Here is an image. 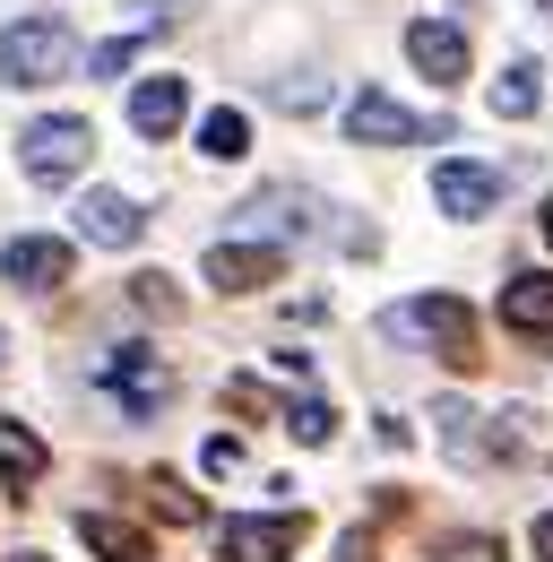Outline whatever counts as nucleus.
Masks as SVG:
<instances>
[{
	"label": "nucleus",
	"mask_w": 553,
	"mask_h": 562,
	"mask_svg": "<svg viewBox=\"0 0 553 562\" xmlns=\"http://www.w3.org/2000/svg\"><path fill=\"white\" fill-rule=\"evenodd\" d=\"M381 338L432 347L441 363H476V312H467L459 294H415V303H390V312H381Z\"/></svg>",
	"instance_id": "obj_1"
},
{
	"label": "nucleus",
	"mask_w": 553,
	"mask_h": 562,
	"mask_svg": "<svg viewBox=\"0 0 553 562\" xmlns=\"http://www.w3.org/2000/svg\"><path fill=\"white\" fill-rule=\"evenodd\" d=\"M61 61H69L61 18H18V26H0V87H44V78H61Z\"/></svg>",
	"instance_id": "obj_2"
},
{
	"label": "nucleus",
	"mask_w": 553,
	"mask_h": 562,
	"mask_svg": "<svg viewBox=\"0 0 553 562\" xmlns=\"http://www.w3.org/2000/svg\"><path fill=\"white\" fill-rule=\"evenodd\" d=\"M26 173L35 182H69V173H87V156H95V131L78 122V113H53V122H26Z\"/></svg>",
	"instance_id": "obj_3"
},
{
	"label": "nucleus",
	"mask_w": 553,
	"mask_h": 562,
	"mask_svg": "<svg viewBox=\"0 0 553 562\" xmlns=\"http://www.w3.org/2000/svg\"><path fill=\"white\" fill-rule=\"evenodd\" d=\"M104 390H113L131 416H156V407L173 398V372L156 363V347H113L104 355Z\"/></svg>",
	"instance_id": "obj_4"
},
{
	"label": "nucleus",
	"mask_w": 553,
	"mask_h": 562,
	"mask_svg": "<svg viewBox=\"0 0 553 562\" xmlns=\"http://www.w3.org/2000/svg\"><path fill=\"white\" fill-rule=\"evenodd\" d=\"M276 269H285L276 243H216L200 260V278L216 285V294H260V285H276Z\"/></svg>",
	"instance_id": "obj_5"
},
{
	"label": "nucleus",
	"mask_w": 553,
	"mask_h": 562,
	"mask_svg": "<svg viewBox=\"0 0 553 562\" xmlns=\"http://www.w3.org/2000/svg\"><path fill=\"white\" fill-rule=\"evenodd\" d=\"M0 269H9V285H26V294H53V285H69L78 251H69L61 234H18V243L0 251Z\"/></svg>",
	"instance_id": "obj_6"
},
{
	"label": "nucleus",
	"mask_w": 553,
	"mask_h": 562,
	"mask_svg": "<svg viewBox=\"0 0 553 562\" xmlns=\"http://www.w3.org/2000/svg\"><path fill=\"white\" fill-rule=\"evenodd\" d=\"M407 61L432 87H459L467 78V26H450V18H415L407 26Z\"/></svg>",
	"instance_id": "obj_7"
},
{
	"label": "nucleus",
	"mask_w": 553,
	"mask_h": 562,
	"mask_svg": "<svg viewBox=\"0 0 553 562\" xmlns=\"http://www.w3.org/2000/svg\"><path fill=\"white\" fill-rule=\"evenodd\" d=\"M346 139H354V147H407V139H424V122H415L398 95L363 87V95L346 104Z\"/></svg>",
	"instance_id": "obj_8"
},
{
	"label": "nucleus",
	"mask_w": 553,
	"mask_h": 562,
	"mask_svg": "<svg viewBox=\"0 0 553 562\" xmlns=\"http://www.w3.org/2000/svg\"><path fill=\"white\" fill-rule=\"evenodd\" d=\"M216 546H225V562H285L303 546V510H285V519H225Z\"/></svg>",
	"instance_id": "obj_9"
},
{
	"label": "nucleus",
	"mask_w": 553,
	"mask_h": 562,
	"mask_svg": "<svg viewBox=\"0 0 553 562\" xmlns=\"http://www.w3.org/2000/svg\"><path fill=\"white\" fill-rule=\"evenodd\" d=\"M78 234H87V243H104V251H131L138 234H147V209H138L131 191H87Z\"/></svg>",
	"instance_id": "obj_10"
},
{
	"label": "nucleus",
	"mask_w": 553,
	"mask_h": 562,
	"mask_svg": "<svg viewBox=\"0 0 553 562\" xmlns=\"http://www.w3.org/2000/svg\"><path fill=\"white\" fill-rule=\"evenodd\" d=\"M432 200H441V216H484L501 200V173L493 165H432Z\"/></svg>",
	"instance_id": "obj_11"
},
{
	"label": "nucleus",
	"mask_w": 553,
	"mask_h": 562,
	"mask_svg": "<svg viewBox=\"0 0 553 562\" xmlns=\"http://www.w3.org/2000/svg\"><path fill=\"white\" fill-rule=\"evenodd\" d=\"M182 104H191V87H182V78H138V95H131V131H138V139H173Z\"/></svg>",
	"instance_id": "obj_12"
},
{
	"label": "nucleus",
	"mask_w": 553,
	"mask_h": 562,
	"mask_svg": "<svg viewBox=\"0 0 553 562\" xmlns=\"http://www.w3.org/2000/svg\"><path fill=\"white\" fill-rule=\"evenodd\" d=\"M501 329L553 338V278H510V285H501Z\"/></svg>",
	"instance_id": "obj_13"
},
{
	"label": "nucleus",
	"mask_w": 553,
	"mask_h": 562,
	"mask_svg": "<svg viewBox=\"0 0 553 562\" xmlns=\"http://www.w3.org/2000/svg\"><path fill=\"white\" fill-rule=\"evenodd\" d=\"M35 476H44V441H35V432H26L18 416H0V485L26 493Z\"/></svg>",
	"instance_id": "obj_14"
},
{
	"label": "nucleus",
	"mask_w": 553,
	"mask_h": 562,
	"mask_svg": "<svg viewBox=\"0 0 553 562\" xmlns=\"http://www.w3.org/2000/svg\"><path fill=\"white\" fill-rule=\"evenodd\" d=\"M78 537H87L104 562H147V537H138L131 519H104V510H87V519H78Z\"/></svg>",
	"instance_id": "obj_15"
},
{
	"label": "nucleus",
	"mask_w": 553,
	"mask_h": 562,
	"mask_svg": "<svg viewBox=\"0 0 553 562\" xmlns=\"http://www.w3.org/2000/svg\"><path fill=\"white\" fill-rule=\"evenodd\" d=\"M493 113L501 122H528L537 113V61H510V70L493 78Z\"/></svg>",
	"instance_id": "obj_16"
},
{
	"label": "nucleus",
	"mask_w": 553,
	"mask_h": 562,
	"mask_svg": "<svg viewBox=\"0 0 553 562\" xmlns=\"http://www.w3.org/2000/svg\"><path fill=\"white\" fill-rule=\"evenodd\" d=\"M200 147L216 156V165H234V156L251 147V122H242V113H207V122H200Z\"/></svg>",
	"instance_id": "obj_17"
},
{
	"label": "nucleus",
	"mask_w": 553,
	"mask_h": 562,
	"mask_svg": "<svg viewBox=\"0 0 553 562\" xmlns=\"http://www.w3.org/2000/svg\"><path fill=\"white\" fill-rule=\"evenodd\" d=\"M285 432H294V441H312V450H320V441H329V432H338V407H329V398H294V407H285Z\"/></svg>",
	"instance_id": "obj_18"
},
{
	"label": "nucleus",
	"mask_w": 553,
	"mask_h": 562,
	"mask_svg": "<svg viewBox=\"0 0 553 562\" xmlns=\"http://www.w3.org/2000/svg\"><path fill=\"white\" fill-rule=\"evenodd\" d=\"M131 61H138V35H104L87 53V78H131Z\"/></svg>",
	"instance_id": "obj_19"
},
{
	"label": "nucleus",
	"mask_w": 553,
	"mask_h": 562,
	"mask_svg": "<svg viewBox=\"0 0 553 562\" xmlns=\"http://www.w3.org/2000/svg\"><path fill=\"white\" fill-rule=\"evenodd\" d=\"M147 502L156 519H200V493H182V476H147Z\"/></svg>",
	"instance_id": "obj_20"
},
{
	"label": "nucleus",
	"mask_w": 553,
	"mask_h": 562,
	"mask_svg": "<svg viewBox=\"0 0 553 562\" xmlns=\"http://www.w3.org/2000/svg\"><path fill=\"white\" fill-rule=\"evenodd\" d=\"M131 303H138V312H156V321H173V312H182L173 278H156V269H147V278H131Z\"/></svg>",
	"instance_id": "obj_21"
},
{
	"label": "nucleus",
	"mask_w": 553,
	"mask_h": 562,
	"mask_svg": "<svg viewBox=\"0 0 553 562\" xmlns=\"http://www.w3.org/2000/svg\"><path fill=\"white\" fill-rule=\"evenodd\" d=\"M441 562H501V546H493V537H450Z\"/></svg>",
	"instance_id": "obj_22"
},
{
	"label": "nucleus",
	"mask_w": 553,
	"mask_h": 562,
	"mask_svg": "<svg viewBox=\"0 0 553 562\" xmlns=\"http://www.w3.org/2000/svg\"><path fill=\"white\" fill-rule=\"evenodd\" d=\"M200 468H207V476H234V468H242V450H234V441H207Z\"/></svg>",
	"instance_id": "obj_23"
},
{
	"label": "nucleus",
	"mask_w": 553,
	"mask_h": 562,
	"mask_svg": "<svg viewBox=\"0 0 553 562\" xmlns=\"http://www.w3.org/2000/svg\"><path fill=\"white\" fill-rule=\"evenodd\" d=\"M338 562H372V537H346V546H338Z\"/></svg>",
	"instance_id": "obj_24"
},
{
	"label": "nucleus",
	"mask_w": 553,
	"mask_h": 562,
	"mask_svg": "<svg viewBox=\"0 0 553 562\" xmlns=\"http://www.w3.org/2000/svg\"><path fill=\"white\" fill-rule=\"evenodd\" d=\"M537 554L553 562V510H545V519H537Z\"/></svg>",
	"instance_id": "obj_25"
},
{
	"label": "nucleus",
	"mask_w": 553,
	"mask_h": 562,
	"mask_svg": "<svg viewBox=\"0 0 553 562\" xmlns=\"http://www.w3.org/2000/svg\"><path fill=\"white\" fill-rule=\"evenodd\" d=\"M545 243H553V200H545Z\"/></svg>",
	"instance_id": "obj_26"
},
{
	"label": "nucleus",
	"mask_w": 553,
	"mask_h": 562,
	"mask_svg": "<svg viewBox=\"0 0 553 562\" xmlns=\"http://www.w3.org/2000/svg\"><path fill=\"white\" fill-rule=\"evenodd\" d=\"M9 562H44V554H9Z\"/></svg>",
	"instance_id": "obj_27"
},
{
	"label": "nucleus",
	"mask_w": 553,
	"mask_h": 562,
	"mask_svg": "<svg viewBox=\"0 0 553 562\" xmlns=\"http://www.w3.org/2000/svg\"><path fill=\"white\" fill-rule=\"evenodd\" d=\"M0 355H9V338H0Z\"/></svg>",
	"instance_id": "obj_28"
},
{
	"label": "nucleus",
	"mask_w": 553,
	"mask_h": 562,
	"mask_svg": "<svg viewBox=\"0 0 553 562\" xmlns=\"http://www.w3.org/2000/svg\"><path fill=\"white\" fill-rule=\"evenodd\" d=\"M545 9H553V0H545Z\"/></svg>",
	"instance_id": "obj_29"
}]
</instances>
